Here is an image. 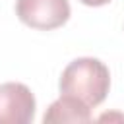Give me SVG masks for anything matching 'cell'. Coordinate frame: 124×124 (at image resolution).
<instances>
[{"label":"cell","mask_w":124,"mask_h":124,"mask_svg":"<svg viewBox=\"0 0 124 124\" xmlns=\"http://www.w3.org/2000/svg\"><path fill=\"white\" fill-rule=\"evenodd\" d=\"M60 95H70L87 105L99 107L110 89V72L105 62L93 56H81L72 60L60 74Z\"/></svg>","instance_id":"6da1fadb"},{"label":"cell","mask_w":124,"mask_h":124,"mask_svg":"<svg viewBox=\"0 0 124 124\" xmlns=\"http://www.w3.org/2000/svg\"><path fill=\"white\" fill-rule=\"evenodd\" d=\"M70 14L68 0H16V16L31 29H58L70 19Z\"/></svg>","instance_id":"7a4b0ae2"},{"label":"cell","mask_w":124,"mask_h":124,"mask_svg":"<svg viewBox=\"0 0 124 124\" xmlns=\"http://www.w3.org/2000/svg\"><path fill=\"white\" fill-rule=\"evenodd\" d=\"M35 95L25 83H0V124H29L35 118Z\"/></svg>","instance_id":"3957f363"},{"label":"cell","mask_w":124,"mask_h":124,"mask_svg":"<svg viewBox=\"0 0 124 124\" xmlns=\"http://www.w3.org/2000/svg\"><path fill=\"white\" fill-rule=\"evenodd\" d=\"M91 120V108L70 95H60L43 114V122H89Z\"/></svg>","instance_id":"277c9868"},{"label":"cell","mask_w":124,"mask_h":124,"mask_svg":"<svg viewBox=\"0 0 124 124\" xmlns=\"http://www.w3.org/2000/svg\"><path fill=\"white\" fill-rule=\"evenodd\" d=\"M81 4H85V6H91V8H99V6H107V4H110L112 0H79Z\"/></svg>","instance_id":"5b68a950"}]
</instances>
